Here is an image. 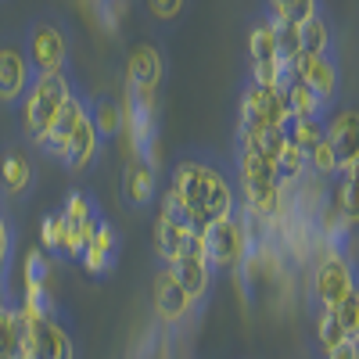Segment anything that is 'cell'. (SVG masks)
<instances>
[{"instance_id":"obj_1","label":"cell","mask_w":359,"mask_h":359,"mask_svg":"<svg viewBox=\"0 0 359 359\" xmlns=\"http://www.w3.org/2000/svg\"><path fill=\"white\" fill-rule=\"evenodd\" d=\"M169 191L184 205L194 230H205L237 212V184L233 172L212 155H184L172 165Z\"/></svg>"},{"instance_id":"obj_2","label":"cell","mask_w":359,"mask_h":359,"mask_svg":"<svg viewBox=\"0 0 359 359\" xmlns=\"http://www.w3.org/2000/svg\"><path fill=\"white\" fill-rule=\"evenodd\" d=\"M76 86H79V79L72 76V69L33 76V83H29V90L22 94V101L15 104L18 108V137H22V144L36 147L43 140V133L54 123V115L62 111L65 97Z\"/></svg>"},{"instance_id":"obj_3","label":"cell","mask_w":359,"mask_h":359,"mask_svg":"<svg viewBox=\"0 0 359 359\" xmlns=\"http://www.w3.org/2000/svg\"><path fill=\"white\" fill-rule=\"evenodd\" d=\"M22 50L29 57L33 72H62L69 69V54H72V43H69V29L62 18L54 15H40L33 18L25 29H22Z\"/></svg>"},{"instance_id":"obj_4","label":"cell","mask_w":359,"mask_h":359,"mask_svg":"<svg viewBox=\"0 0 359 359\" xmlns=\"http://www.w3.org/2000/svg\"><path fill=\"white\" fill-rule=\"evenodd\" d=\"M248 248H252V237H248V230H245L237 212L212 223V226H205V259L212 269H233L237 273Z\"/></svg>"},{"instance_id":"obj_5","label":"cell","mask_w":359,"mask_h":359,"mask_svg":"<svg viewBox=\"0 0 359 359\" xmlns=\"http://www.w3.org/2000/svg\"><path fill=\"white\" fill-rule=\"evenodd\" d=\"M291 72L298 83H306L313 94L320 97V104L331 111L341 101V65L331 54H298L291 62Z\"/></svg>"},{"instance_id":"obj_6","label":"cell","mask_w":359,"mask_h":359,"mask_svg":"<svg viewBox=\"0 0 359 359\" xmlns=\"http://www.w3.org/2000/svg\"><path fill=\"white\" fill-rule=\"evenodd\" d=\"M355 291V266L348 255L327 252L313 269V302L320 309H334L345 294Z\"/></svg>"},{"instance_id":"obj_7","label":"cell","mask_w":359,"mask_h":359,"mask_svg":"<svg viewBox=\"0 0 359 359\" xmlns=\"http://www.w3.org/2000/svg\"><path fill=\"white\" fill-rule=\"evenodd\" d=\"M101 212L94 198H90L86 191H72L65 198V208H62V223H65V241H62V259H79L90 233H94Z\"/></svg>"},{"instance_id":"obj_8","label":"cell","mask_w":359,"mask_h":359,"mask_svg":"<svg viewBox=\"0 0 359 359\" xmlns=\"http://www.w3.org/2000/svg\"><path fill=\"white\" fill-rule=\"evenodd\" d=\"M33 76L36 72L22 50V36H4L0 40V104L15 108L33 83Z\"/></svg>"},{"instance_id":"obj_9","label":"cell","mask_w":359,"mask_h":359,"mask_svg":"<svg viewBox=\"0 0 359 359\" xmlns=\"http://www.w3.org/2000/svg\"><path fill=\"white\" fill-rule=\"evenodd\" d=\"M18 355H29V359H76V348H72V338H69L65 327L54 316H43L36 323H25Z\"/></svg>"},{"instance_id":"obj_10","label":"cell","mask_w":359,"mask_h":359,"mask_svg":"<svg viewBox=\"0 0 359 359\" xmlns=\"http://www.w3.org/2000/svg\"><path fill=\"white\" fill-rule=\"evenodd\" d=\"M86 104H90V94H83V86H76L72 94L65 97L62 111L54 115V123H50V130H47V133H43V140L36 144L40 151L47 155V158H57V162H65V151H69V140H72L76 126L83 123V115H86Z\"/></svg>"},{"instance_id":"obj_11","label":"cell","mask_w":359,"mask_h":359,"mask_svg":"<svg viewBox=\"0 0 359 359\" xmlns=\"http://www.w3.org/2000/svg\"><path fill=\"white\" fill-rule=\"evenodd\" d=\"M323 137L331 140L334 155H338V176H355V165H359V151H355L359 115H355V108H331L327 111Z\"/></svg>"},{"instance_id":"obj_12","label":"cell","mask_w":359,"mask_h":359,"mask_svg":"<svg viewBox=\"0 0 359 359\" xmlns=\"http://www.w3.org/2000/svg\"><path fill=\"white\" fill-rule=\"evenodd\" d=\"M241 118H248V123H259V126H277V130H284L287 118H291V111H287V101H284L280 90L259 86V83L248 79L245 90H241Z\"/></svg>"},{"instance_id":"obj_13","label":"cell","mask_w":359,"mask_h":359,"mask_svg":"<svg viewBox=\"0 0 359 359\" xmlns=\"http://www.w3.org/2000/svg\"><path fill=\"white\" fill-rule=\"evenodd\" d=\"M165 79V57L155 43H137L126 57V90L158 94Z\"/></svg>"},{"instance_id":"obj_14","label":"cell","mask_w":359,"mask_h":359,"mask_svg":"<svg viewBox=\"0 0 359 359\" xmlns=\"http://www.w3.org/2000/svg\"><path fill=\"white\" fill-rule=\"evenodd\" d=\"M33 180H36L33 158L25 155L22 144H11L8 151L0 155V198L22 201L29 191H33Z\"/></svg>"},{"instance_id":"obj_15","label":"cell","mask_w":359,"mask_h":359,"mask_svg":"<svg viewBox=\"0 0 359 359\" xmlns=\"http://www.w3.org/2000/svg\"><path fill=\"white\" fill-rule=\"evenodd\" d=\"M79 262H83L94 277H104L108 269H115V262H118V233L111 230V223H108L104 216L97 219L94 233H90V241H86Z\"/></svg>"},{"instance_id":"obj_16","label":"cell","mask_w":359,"mask_h":359,"mask_svg":"<svg viewBox=\"0 0 359 359\" xmlns=\"http://www.w3.org/2000/svg\"><path fill=\"white\" fill-rule=\"evenodd\" d=\"M191 309H194V298L184 291V284H180L169 269H162L158 284H155V313H158V320L162 323H180Z\"/></svg>"},{"instance_id":"obj_17","label":"cell","mask_w":359,"mask_h":359,"mask_svg":"<svg viewBox=\"0 0 359 359\" xmlns=\"http://www.w3.org/2000/svg\"><path fill=\"white\" fill-rule=\"evenodd\" d=\"M158 194V169H151L144 158H133L123 172V198L126 205L133 208H144V205H151Z\"/></svg>"},{"instance_id":"obj_18","label":"cell","mask_w":359,"mask_h":359,"mask_svg":"<svg viewBox=\"0 0 359 359\" xmlns=\"http://www.w3.org/2000/svg\"><path fill=\"white\" fill-rule=\"evenodd\" d=\"M86 115H90V123H94L101 144L115 140L118 133L126 130V115H123V101H115V94H97V97H90L86 104Z\"/></svg>"},{"instance_id":"obj_19","label":"cell","mask_w":359,"mask_h":359,"mask_svg":"<svg viewBox=\"0 0 359 359\" xmlns=\"http://www.w3.org/2000/svg\"><path fill=\"white\" fill-rule=\"evenodd\" d=\"M101 137H97V130H94V123H90V115H83V123L76 126V133H72V140H69V151H65V165L72 169V172H86L90 165L97 162V155H101Z\"/></svg>"},{"instance_id":"obj_20","label":"cell","mask_w":359,"mask_h":359,"mask_svg":"<svg viewBox=\"0 0 359 359\" xmlns=\"http://www.w3.org/2000/svg\"><path fill=\"white\" fill-rule=\"evenodd\" d=\"M298 36H302V54H331V57H338V33H334V22L327 18V11H316L309 22L298 25Z\"/></svg>"},{"instance_id":"obj_21","label":"cell","mask_w":359,"mask_h":359,"mask_svg":"<svg viewBox=\"0 0 359 359\" xmlns=\"http://www.w3.org/2000/svg\"><path fill=\"white\" fill-rule=\"evenodd\" d=\"M277 22L269 18L266 11L252 22L248 29V65H259V62H277Z\"/></svg>"},{"instance_id":"obj_22","label":"cell","mask_w":359,"mask_h":359,"mask_svg":"<svg viewBox=\"0 0 359 359\" xmlns=\"http://www.w3.org/2000/svg\"><path fill=\"white\" fill-rule=\"evenodd\" d=\"M323 130H327V118H320V115H291L287 126H284L287 140H291L294 147H302L306 155L323 140Z\"/></svg>"},{"instance_id":"obj_23","label":"cell","mask_w":359,"mask_h":359,"mask_svg":"<svg viewBox=\"0 0 359 359\" xmlns=\"http://www.w3.org/2000/svg\"><path fill=\"white\" fill-rule=\"evenodd\" d=\"M273 22H291V25H302L309 22L316 11H323L320 0H266V8H262Z\"/></svg>"},{"instance_id":"obj_24","label":"cell","mask_w":359,"mask_h":359,"mask_svg":"<svg viewBox=\"0 0 359 359\" xmlns=\"http://www.w3.org/2000/svg\"><path fill=\"white\" fill-rule=\"evenodd\" d=\"M284 101H287V111L291 115H320V118H327V108L320 104V97L313 94V90L306 86V83H298L294 79V72H291V79L284 83Z\"/></svg>"},{"instance_id":"obj_25","label":"cell","mask_w":359,"mask_h":359,"mask_svg":"<svg viewBox=\"0 0 359 359\" xmlns=\"http://www.w3.org/2000/svg\"><path fill=\"white\" fill-rule=\"evenodd\" d=\"M22 334H25V323L18 316L15 306L0 309V359H15L22 348Z\"/></svg>"},{"instance_id":"obj_26","label":"cell","mask_w":359,"mask_h":359,"mask_svg":"<svg viewBox=\"0 0 359 359\" xmlns=\"http://www.w3.org/2000/svg\"><path fill=\"white\" fill-rule=\"evenodd\" d=\"M316 341H320L323 352H327V348H334V345H341V341H348L345 331H341V323H338V316H334V309H320V320H316Z\"/></svg>"},{"instance_id":"obj_27","label":"cell","mask_w":359,"mask_h":359,"mask_svg":"<svg viewBox=\"0 0 359 359\" xmlns=\"http://www.w3.org/2000/svg\"><path fill=\"white\" fill-rule=\"evenodd\" d=\"M25 287H50V259L40 248L25 252Z\"/></svg>"},{"instance_id":"obj_28","label":"cell","mask_w":359,"mask_h":359,"mask_svg":"<svg viewBox=\"0 0 359 359\" xmlns=\"http://www.w3.org/2000/svg\"><path fill=\"white\" fill-rule=\"evenodd\" d=\"M334 316H338V323H341L345 338H348V341H359V294H355V291L345 294L341 302L334 306Z\"/></svg>"},{"instance_id":"obj_29","label":"cell","mask_w":359,"mask_h":359,"mask_svg":"<svg viewBox=\"0 0 359 359\" xmlns=\"http://www.w3.org/2000/svg\"><path fill=\"white\" fill-rule=\"evenodd\" d=\"M40 241L50 255H62V241H65V223H62V212H47L43 223H40Z\"/></svg>"},{"instance_id":"obj_30","label":"cell","mask_w":359,"mask_h":359,"mask_svg":"<svg viewBox=\"0 0 359 359\" xmlns=\"http://www.w3.org/2000/svg\"><path fill=\"white\" fill-rule=\"evenodd\" d=\"M277 54L291 65L298 54H302V36H298V25L291 22H277Z\"/></svg>"},{"instance_id":"obj_31","label":"cell","mask_w":359,"mask_h":359,"mask_svg":"<svg viewBox=\"0 0 359 359\" xmlns=\"http://www.w3.org/2000/svg\"><path fill=\"white\" fill-rule=\"evenodd\" d=\"M144 8L151 11V18H158V22H176L180 15H184L187 0H144Z\"/></svg>"},{"instance_id":"obj_32","label":"cell","mask_w":359,"mask_h":359,"mask_svg":"<svg viewBox=\"0 0 359 359\" xmlns=\"http://www.w3.org/2000/svg\"><path fill=\"white\" fill-rule=\"evenodd\" d=\"M11 252H15V233H11V223L4 216V208H0V273H8Z\"/></svg>"},{"instance_id":"obj_33","label":"cell","mask_w":359,"mask_h":359,"mask_svg":"<svg viewBox=\"0 0 359 359\" xmlns=\"http://www.w3.org/2000/svg\"><path fill=\"white\" fill-rule=\"evenodd\" d=\"M327 359H359V348H355V341H341L334 348H327Z\"/></svg>"},{"instance_id":"obj_34","label":"cell","mask_w":359,"mask_h":359,"mask_svg":"<svg viewBox=\"0 0 359 359\" xmlns=\"http://www.w3.org/2000/svg\"><path fill=\"white\" fill-rule=\"evenodd\" d=\"M8 306V273H0V309Z\"/></svg>"}]
</instances>
